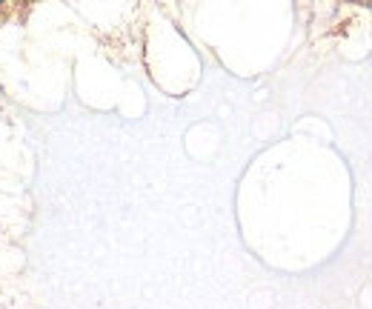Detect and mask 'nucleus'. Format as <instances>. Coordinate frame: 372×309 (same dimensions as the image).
I'll return each instance as SVG.
<instances>
[]
</instances>
